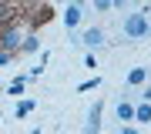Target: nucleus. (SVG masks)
I'll use <instances>...</instances> for the list:
<instances>
[{"label": "nucleus", "mask_w": 151, "mask_h": 134, "mask_svg": "<svg viewBox=\"0 0 151 134\" xmlns=\"http://www.w3.org/2000/svg\"><path fill=\"white\" fill-rule=\"evenodd\" d=\"M145 80H148V67H131V70H128V84H131V87L145 84Z\"/></svg>", "instance_id": "423d86ee"}, {"label": "nucleus", "mask_w": 151, "mask_h": 134, "mask_svg": "<svg viewBox=\"0 0 151 134\" xmlns=\"http://www.w3.org/2000/svg\"><path fill=\"white\" fill-rule=\"evenodd\" d=\"M4 4H7V0H0V7H4Z\"/></svg>", "instance_id": "6ab92c4d"}, {"label": "nucleus", "mask_w": 151, "mask_h": 134, "mask_svg": "<svg viewBox=\"0 0 151 134\" xmlns=\"http://www.w3.org/2000/svg\"><path fill=\"white\" fill-rule=\"evenodd\" d=\"M121 134H138V128H121Z\"/></svg>", "instance_id": "f3484780"}, {"label": "nucleus", "mask_w": 151, "mask_h": 134, "mask_svg": "<svg viewBox=\"0 0 151 134\" xmlns=\"http://www.w3.org/2000/svg\"><path fill=\"white\" fill-rule=\"evenodd\" d=\"M64 24H67V30H74V27L81 24V4H70V7H67V14H64Z\"/></svg>", "instance_id": "39448f33"}, {"label": "nucleus", "mask_w": 151, "mask_h": 134, "mask_svg": "<svg viewBox=\"0 0 151 134\" xmlns=\"http://www.w3.org/2000/svg\"><path fill=\"white\" fill-rule=\"evenodd\" d=\"M94 10H111V0H94Z\"/></svg>", "instance_id": "ddd939ff"}, {"label": "nucleus", "mask_w": 151, "mask_h": 134, "mask_svg": "<svg viewBox=\"0 0 151 134\" xmlns=\"http://www.w3.org/2000/svg\"><path fill=\"white\" fill-rule=\"evenodd\" d=\"M30 111H34V101H20V104H17V111H14V114H17V118H27Z\"/></svg>", "instance_id": "9b49d317"}, {"label": "nucleus", "mask_w": 151, "mask_h": 134, "mask_svg": "<svg viewBox=\"0 0 151 134\" xmlns=\"http://www.w3.org/2000/svg\"><path fill=\"white\" fill-rule=\"evenodd\" d=\"M124 37H131V40L148 37V10H138L124 20Z\"/></svg>", "instance_id": "f257e3e1"}, {"label": "nucleus", "mask_w": 151, "mask_h": 134, "mask_svg": "<svg viewBox=\"0 0 151 134\" xmlns=\"http://www.w3.org/2000/svg\"><path fill=\"white\" fill-rule=\"evenodd\" d=\"M141 97H145V101H148V104H151V84H148V87H145V91H141Z\"/></svg>", "instance_id": "dca6fc26"}, {"label": "nucleus", "mask_w": 151, "mask_h": 134, "mask_svg": "<svg viewBox=\"0 0 151 134\" xmlns=\"http://www.w3.org/2000/svg\"><path fill=\"white\" fill-rule=\"evenodd\" d=\"M97 84H101V80H97V77H94V80H84V84L77 87V91H91V87H97Z\"/></svg>", "instance_id": "4468645a"}, {"label": "nucleus", "mask_w": 151, "mask_h": 134, "mask_svg": "<svg viewBox=\"0 0 151 134\" xmlns=\"http://www.w3.org/2000/svg\"><path fill=\"white\" fill-rule=\"evenodd\" d=\"M37 47H40V40H37V37H24V40H20V50H27V54H34Z\"/></svg>", "instance_id": "1a4fd4ad"}, {"label": "nucleus", "mask_w": 151, "mask_h": 134, "mask_svg": "<svg viewBox=\"0 0 151 134\" xmlns=\"http://www.w3.org/2000/svg\"><path fill=\"white\" fill-rule=\"evenodd\" d=\"M81 44H87V47H101V44H104V30H97V27L84 30L81 34Z\"/></svg>", "instance_id": "20e7f679"}, {"label": "nucleus", "mask_w": 151, "mask_h": 134, "mask_svg": "<svg viewBox=\"0 0 151 134\" xmlns=\"http://www.w3.org/2000/svg\"><path fill=\"white\" fill-rule=\"evenodd\" d=\"M124 4H128V0H111V7H124Z\"/></svg>", "instance_id": "a211bd4d"}, {"label": "nucleus", "mask_w": 151, "mask_h": 134, "mask_svg": "<svg viewBox=\"0 0 151 134\" xmlns=\"http://www.w3.org/2000/svg\"><path fill=\"white\" fill-rule=\"evenodd\" d=\"M118 121H134V107L128 101H118Z\"/></svg>", "instance_id": "0eeeda50"}, {"label": "nucleus", "mask_w": 151, "mask_h": 134, "mask_svg": "<svg viewBox=\"0 0 151 134\" xmlns=\"http://www.w3.org/2000/svg\"><path fill=\"white\" fill-rule=\"evenodd\" d=\"M134 121H151V104L145 101L141 107H134Z\"/></svg>", "instance_id": "6e6552de"}, {"label": "nucleus", "mask_w": 151, "mask_h": 134, "mask_svg": "<svg viewBox=\"0 0 151 134\" xmlns=\"http://www.w3.org/2000/svg\"><path fill=\"white\" fill-rule=\"evenodd\" d=\"M10 60H14V54H7V50H0V67H4V64H10Z\"/></svg>", "instance_id": "2eb2a0df"}, {"label": "nucleus", "mask_w": 151, "mask_h": 134, "mask_svg": "<svg viewBox=\"0 0 151 134\" xmlns=\"http://www.w3.org/2000/svg\"><path fill=\"white\" fill-rule=\"evenodd\" d=\"M24 84H27V77H17L14 84L7 87V94H14V97H17V94H24Z\"/></svg>", "instance_id": "9d476101"}, {"label": "nucleus", "mask_w": 151, "mask_h": 134, "mask_svg": "<svg viewBox=\"0 0 151 134\" xmlns=\"http://www.w3.org/2000/svg\"><path fill=\"white\" fill-rule=\"evenodd\" d=\"M97 128H101V101H97V104L91 107V114H87V128H84V134H97Z\"/></svg>", "instance_id": "7ed1b4c3"}, {"label": "nucleus", "mask_w": 151, "mask_h": 134, "mask_svg": "<svg viewBox=\"0 0 151 134\" xmlns=\"http://www.w3.org/2000/svg\"><path fill=\"white\" fill-rule=\"evenodd\" d=\"M50 14H54V10H50V7H40V10H37V24H44V20H50Z\"/></svg>", "instance_id": "f8f14e48"}, {"label": "nucleus", "mask_w": 151, "mask_h": 134, "mask_svg": "<svg viewBox=\"0 0 151 134\" xmlns=\"http://www.w3.org/2000/svg\"><path fill=\"white\" fill-rule=\"evenodd\" d=\"M20 34H17V27L14 24H0V50H7V54H17L20 50Z\"/></svg>", "instance_id": "f03ea898"}]
</instances>
